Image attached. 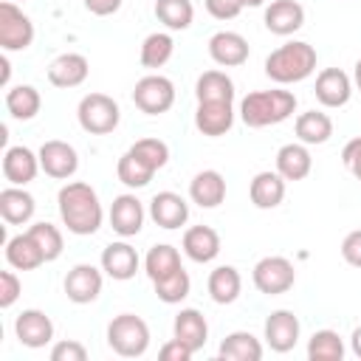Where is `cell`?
I'll return each mask as SVG.
<instances>
[{
	"mask_svg": "<svg viewBox=\"0 0 361 361\" xmlns=\"http://www.w3.org/2000/svg\"><path fill=\"white\" fill-rule=\"evenodd\" d=\"M56 206H59V217H62V223L71 234L90 237L102 228L104 209H102L99 195L90 183H85V180L65 183L56 195Z\"/></svg>",
	"mask_w": 361,
	"mask_h": 361,
	"instance_id": "cell-1",
	"label": "cell"
},
{
	"mask_svg": "<svg viewBox=\"0 0 361 361\" xmlns=\"http://www.w3.org/2000/svg\"><path fill=\"white\" fill-rule=\"evenodd\" d=\"M316 71V48L305 39H290L265 56V76L276 85L305 82Z\"/></svg>",
	"mask_w": 361,
	"mask_h": 361,
	"instance_id": "cell-2",
	"label": "cell"
},
{
	"mask_svg": "<svg viewBox=\"0 0 361 361\" xmlns=\"http://www.w3.org/2000/svg\"><path fill=\"white\" fill-rule=\"evenodd\" d=\"M293 110H296V96L282 87L254 90L240 102V118L245 127H254V130L282 124L293 116Z\"/></svg>",
	"mask_w": 361,
	"mask_h": 361,
	"instance_id": "cell-3",
	"label": "cell"
},
{
	"mask_svg": "<svg viewBox=\"0 0 361 361\" xmlns=\"http://www.w3.org/2000/svg\"><path fill=\"white\" fill-rule=\"evenodd\" d=\"M107 347L121 358H141L149 350V327L135 313H118L107 324Z\"/></svg>",
	"mask_w": 361,
	"mask_h": 361,
	"instance_id": "cell-4",
	"label": "cell"
},
{
	"mask_svg": "<svg viewBox=\"0 0 361 361\" xmlns=\"http://www.w3.org/2000/svg\"><path fill=\"white\" fill-rule=\"evenodd\" d=\"M76 118H79V127L90 135H107L118 127L121 121V110H118V102L107 93H87L82 96L79 107H76Z\"/></svg>",
	"mask_w": 361,
	"mask_h": 361,
	"instance_id": "cell-5",
	"label": "cell"
},
{
	"mask_svg": "<svg viewBox=\"0 0 361 361\" xmlns=\"http://www.w3.org/2000/svg\"><path fill=\"white\" fill-rule=\"evenodd\" d=\"M251 282L259 293L265 296H279V293H288L296 282V268L288 257H262L254 271H251Z\"/></svg>",
	"mask_w": 361,
	"mask_h": 361,
	"instance_id": "cell-6",
	"label": "cell"
},
{
	"mask_svg": "<svg viewBox=\"0 0 361 361\" xmlns=\"http://www.w3.org/2000/svg\"><path fill=\"white\" fill-rule=\"evenodd\" d=\"M133 104L147 116H161L175 104V85L161 73H147L133 87Z\"/></svg>",
	"mask_w": 361,
	"mask_h": 361,
	"instance_id": "cell-7",
	"label": "cell"
},
{
	"mask_svg": "<svg viewBox=\"0 0 361 361\" xmlns=\"http://www.w3.org/2000/svg\"><path fill=\"white\" fill-rule=\"evenodd\" d=\"M34 42V23L23 8H17L11 0L0 3V48L8 51H25Z\"/></svg>",
	"mask_w": 361,
	"mask_h": 361,
	"instance_id": "cell-8",
	"label": "cell"
},
{
	"mask_svg": "<svg viewBox=\"0 0 361 361\" xmlns=\"http://www.w3.org/2000/svg\"><path fill=\"white\" fill-rule=\"evenodd\" d=\"M102 285H104L102 271H99L96 265H90V262L73 265V268L65 274V282H62L65 296H68L73 305H90V302H96L99 293H102Z\"/></svg>",
	"mask_w": 361,
	"mask_h": 361,
	"instance_id": "cell-9",
	"label": "cell"
},
{
	"mask_svg": "<svg viewBox=\"0 0 361 361\" xmlns=\"http://www.w3.org/2000/svg\"><path fill=\"white\" fill-rule=\"evenodd\" d=\"M37 155H39L42 172H45L48 178H54V180H68V178H73L76 169H79V155H76V149H73L68 141L51 138V141H45V144L39 147Z\"/></svg>",
	"mask_w": 361,
	"mask_h": 361,
	"instance_id": "cell-10",
	"label": "cell"
},
{
	"mask_svg": "<svg viewBox=\"0 0 361 361\" xmlns=\"http://www.w3.org/2000/svg\"><path fill=\"white\" fill-rule=\"evenodd\" d=\"M14 336H17V341L23 347L39 350V347L54 341V322H51V316L45 310L28 307L14 319Z\"/></svg>",
	"mask_w": 361,
	"mask_h": 361,
	"instance_id": "cell-11",
	"label": "cell"
},
{
	"mask_svg": "<svg viewBox=\"0 0 361 361\" xmlns=\"http://www.w3.org/2000/svg\"><path fill=\"white\" fill-rule=\"evenodd\" d=\"M107 217H110L113 231H116L118 237L127 240V237H135V234L144 228V217H147V212H144V203H141L135 195L124 192V195L113 197Z\"/></svg>",
	"mask_w": 361,
	"mask_h": 361,
	"instance_id": "cell-12",
	"label": "cell"
},
{
	"mask_svg": "<svg viewBox=\"0 0 361 361\" xmlns=\"http://www.w3.org/2000/svg\"><path fill=\"white\" fill-rule=\"evenodd\" d=\"M262 330H265V344L274 353H290L299 341L302 324L293 310H274V313H268Z\"/></svg>",
	"mask_w": 361,
	"mask_h": 361,
	"instance_id": "cell-13",
	"label": "cell"
},
{
	"mask_svg": "<svg viewBox=\"0 0 361 361\" xmlns=\"http://www.w3.org/2000/svg\"><path fill=\"white\" fill-rule=\"evenodd\" d=\"M313 93L322 107H344L353 96V79L341 68H324L316 76Z\"/></svg>",
	"mask_w": 361,
	"mask_h": 361,
	"instance_id": "cell-14",
	"label": "cell"
},
{
	"mask_svg": "<svg viewBox=\"0 0 361 361\" xmlns=\"http://www.w3.org/2000/svg\"><path fill=\"white\" fill-rule=\"evenodd\" d=\"M248 39L237 31H217L209 37V56L220 68H240L248 62Z\"/></svg>",
	"mask_w": 361,
	"mask_h": 361,
	"instance_id": "cell-15",
	"label": "cell"
},
{
	"mask_svg": "<svg viewBox=\"0 0 361 361\" xmlns=\"http://www.w3.org/2000/svg\"><path fill=\"white\" fill-rule=\"evenodd\" d=\"M39 155L31 152L28 147L17 144V147H6L3 152V178L11 183V186H25L37 178L39 172Z\"/></svg>",
	"mask_w": 361,
	"mask_h": 361,
	"instance_id": "cell-16",
	"label": "cell"
},
{
	"mask_svg": "<svg viewBox=\"0 0 361 361\" xmlns=\"http://www.w3.org/2000/svg\"><path fill=\"white\" fill-rule=\"evenodd\" d=\"M149 217H152L155 226H161L166 231H175L189 220V203L178 192H169V189L158 192L149 200Z\"/></svg>",
	"mask_w": 361,
	"mask_h": 361,
	"instance_id": "cell-17",
	"label": "cell"
},
{
	"mask_svg": "<svg viewBox=\"0 0 361 361\" xmlns=\"http://www.w3.org/2000/svg\"><path fill=\"white\" fill-rule=\"evenodd\" d=\"M138 265H141V259H138L135 248L130 243H124V240L110 243V245L102 248V271L116 282L133 279L138 274Z\"/></svg>",
	"mask_w": 361,
	"mask_h": 361,
	"instance_id": "cell-18",
	"label": "cell"
},
{
	"mask_svg": "<svg viewBox=\"0 0 361 361\" xmlns=\"http://www.w3.org/2000/svg\"><path fill=\"white\" fill-rule=\"evenodd\" d=\"M90 73V62L87 56L82 54H59L51 65H48V82L54 87H62V90H71V87H79Z\"/></svg>",
	"mask_w": 361,
	"mask_h": 361,
	"instance_id": "cell-19",
	"label": "cell"
},
{
	"mask_svg": "<svg viewBox=\"0 0 361 361\" xmlns=\"http://www.w3.org/2000/svg\"><path fill=\"white\" fill-rule=\"evenodd\" d=\"M265 28L276 37H290L305 25V8L296 0H271L262 17Z\"/></svg>",
	"mask_w": 361,
	"mask_h": 361,
	"instance_id": "cell-20",
	"label": "cell"
},
{
	"mask_svg": "<svg viewBox=\"0 0 361 361\" xmlns=\"http://www.w3.org/2000/svg\"><path fill=\"white\" fill-rule=\"evenodd\" d=\"M231 124H234L231 102H200L195 110V127L209 138L226 135L231 130Z\"/></svg>",
	"mask_w": 361,
	"mask_h": 361,
	"instance_id": "cell-21",
	"label": "cell"
},
{
	"mask_svg": "<svg viewBox=\"0 0 361 361\" xmlns=\"http://www.w3.org/2000/svg\"><path fill=\"white\" fill-rule=\"evenodd\" d=\"M172 338L183 341L192 353L203 350L206 338H209V324H206V316L195 307H180V313L175 316L172 322Z\"/></svg>",
	"mask_w": 361,
	"mask_h": 361,
	"instance_id": "cell-22",
	"label": "cell"
},
{
	"mask_svg": "<svg viewBox=\"0 0 361 361\" xmlns=\"http://www.w3.org/2000/svg\"><path fill=\"white\" fill-rule=\"evenodd\" d=\"M189 197L200 209H217L226 200V178L217 169H203L189 180Z\"/></svg>",
	"mask_w": 361,
	"mask_h": 361,
	"instance_id": "cell-23",
	"label": "cell"
},
{
	"mask_svg": "<svg viewBox=\"0 0 361 361\" xmlns=\"http://www.w3.org/2000/svg\"><path fill=\"white\" fill-rule=\"evenodd\" d=\"M310 169H313V158H310L307 144L293 141V144H282L276 149V172L285 180H305L310 175Z\"/></svg>",
	"mask_w": 361,
	"mask_h": 361,
	"instance_id": "cell-24",
	"label": "cell"
},
{
	"mask_svg": "<svg viewBox=\"0 0 361 361\" xmlns=\"http://www.w3.org/2000/svg\"><path fill=\"white\" fill-rule=\"evenodd\" d=\"M285 178L274 169H262L251 178V186H248V195H251V203L257 209H276L282 200H285Z\"/></svg>",
	"mask_w": 361,
	"mask_h": 361,
	"instance_id": "cell-25",
	"label": "cell"
},
{
	"mask_svg": "<svg viewBox=\"0 0 361 361\" xmlns=\"http://www.w3.org/2000/svg\"><path fill=\"white\" fill-rule=\"evenodd\" d=\"M37 212V200L23 186H6L0 192V217L8 226H25Z\"/></svg>",
	"mask_w": 361,
	"mask_h": 361,
	"instance_id": "cell-26",
	"label": "cell"
},
{
	"mask_svg": "<svg viewBox=\"0 0 361 361\" xmlns=\"http://www.w3.org/2000/svg\"><path fill=\"white\" fill-rule=\"evenodd\" d=\"M183 254L192 262H212L220 254V234L212 226H192L183 231Z\"/></svg>",
	"mask_w": 361,
	"mask_h": 361,
	"instance_id": "cell-27",
	"label": "cell"
},
{
	"mask_svg": "<svg viewBox=\"0 0 361 361\" xmlns=\"http://www.w3.org/2000/svg\"><path fill=\"white\" fill-rule=\"evenodd\" d=\"M6 262L17 271H34L45 262V254L34 243V237L25 231V234H14L6 240Z\"/></svg>",
	"mask_w": 361,
	"mask_h": 361,
	"instance_id": "cell-28",
	"label": "cell"
},
{
	"mask_svg": "<svg viewBox=\"0 0 361 361\" xmlns=\"http://www.w3.org/2000/svg\"><path fill=\"white\" fill-rule=\"evenodd\" d=\"M206 288H209V296H212L214 305H231L243 293V276L234 265H217L209 274Z\"/></svg>",
	"mask_w": 361,
	"mask_h": 361,
	"instance_id": "cell-29",
	"label": "cell"
},
{
	"mask_svg": "<svg viewBox=\"0 0 361 361\" xmlns=\"http://www.w3.org/2000/svg\"><path fill=\"white\" fill-rule=\"evenodd\" d=\"M262 341L254 336V333H248V330H234V333H228L223 341H220V347H217V355L223 358V361H259L262 358Z\"/></svg>",
	"mask_w": 361,
	"mask_h": 361,
	"instance_id": "cell-30",
	"label": "cell"
},
{
	"mask_svg": "<svg viewBox=\"0 0 361 361\" xmlns=\"http://www.w3.org/2000/svg\"><path fill=\"white\" fill-rule=\"evenodd\" d=\"M293 133L302 144L307 147H316V144H327L330 135H333V118L322 110H307V113H299L296 121H293Z\"/></svg>",
	"mask_w": 361,
	"mask_h": 361,
	"instance_id": "cell-31",
	"label": "cell"
},
{
	"mask_svg": "<svg viewBox=\"0 0 361 361\" xmlns=\"http://www.w3.org/2000/svg\"><path fill=\"white\" fill-rule=\"evenodd\" d=\"M155 172H158V169H155L147 158H141L133 147H130V149L118 158V164H116V175H118V180H121L127 189H141V186H147Z\"/></svg>",
	"mask_w": 361,
	"mask_h": 361,
	"instance_id": "cell-32",
	"label": "cell"
},
{
	"mask_svg": "<svg viewBox=\"0 0 361 361\" xmlns=\"http://www.w3.org/2000/svg\"><path fill=\"white\" fill-rule=\"evenodd\" d=\"M195 99L200 102H234V82L223 71H206L195 82Z\"/></svg>",
	"mask_w": 361,
	"mask_h": 361,
	"instance_id": "cell-33",
	"label": "cell"
},
{
	"mask_svg": "<svg viewBox=\"0 0 361 361\" xmlns=\"http://www.w3.org/2000/svg\"><path fill=\"white\" fill-rule=\"evenodd\" d=\"M42 107V96L34 85H14L6 90V110L17 121H31Z\"/></svg>",
	"mask_w": 361,
	"mask_h": 361,
	"instance_id": "cell-34",
	"label": "cell"
},
{
	"mask_svg": "<svg viewBox=\"0 0 361 361\" xmlns=\"http://www.w3.org/2000/svg\"><path fill=\"white\" fill-rule=\"evenodd\" d=\"M178 268H183V265H180V254H178V248L169 245V243L152 245V248L147 251V257H144V274L149 276V282H158V279L175 274Z\"/></svg>",
	"mask_w": 361,
	"mask_h": 361,
	"instance_id": "cell-35",
	"label": "cell"
},
{
	"mask_svg": "<svg viewBox=\"0 0 361 361\" xmlns=\"http://www.w3.org/2000/svg\"><path fill=\"white\" fill-rule=\"evenodd\" d=\"M172 54H175V39L166 31H152V34L144 37L138 59H141L144 68L155 71V68H164L172 59Z\"/></svg>",
	"mask_w": 361,
	"mask_h": 361,
	"instance_id": "cell-36",
	"label": "cell"
},
{
	"mask_svg": "<svg viewBox=\"0 0 361 361\" xmlns=\"http://www.w3.org/2000/svg\"><path fill=\"white\" fill-rule=\"evenodd\" d=\"M155 17L169 31H186L195 20L192 0H155Z\"/></svg>",
	"mask_w": 361,
	"mask_h": 361,
	"instance_id": "cell-37",
	"label": "cell"
},
{
	"mask_svg": "<svg viewBox=\"0 0 361 361\" xmlns=\"http://www.w3.org/2000/svg\"><path fill=\"white\" fill-rule=\"evenodd\" d=\"M307 358L310 361H341L344 358V341L336 330H316L307 341Z\"/></svg>",
	"mask_w": 361,
	"mask_h": 361,
	"instance_id": "cell-38",
	"label": "cell"
},
{
	"mask_svg": "<svg viewBox=\"0 0 361 361\" xmlns=\"http://www.w3.org/2000/svg\"><path fill=\"white\" fill-rule=\"evenodd\" d=\"M152 288H155V296H158L164 305H180V302L189 296V290H192V279H189L186 268H178L175 274H169V276L152 282Z\"/></svg>",
	"mask_w": 361,
	"mask_h": 361,
	"instance_id": "cell-39",
	"label": "cell"
},
{
	"mask_svg": "<svg viewBox=\"0 0 361 361\" xmlns=\"http://www.w3.org/2000/svg\"><path fill=\"white\" fill-rule=\"evenodd\" d=\"M28 234L34 237V243L42 248V254H45V262H54V259H59L62 257V248H65V240H62V231L54 226V223H34L31 228H28Z\"/></svg>",
	"mask_w": 361,
	"mask_h": 361,
	"instance_id": "cell-40",
	"label": "cell"
},
{
	"mask_svg": "<svg viewBox=\"0 0 361 361\" xmlns=\"http://www.w3.org/2000/svg\"><path fill=\"white\" fill-rule=\"evenodd\" d=\"M133 149H135L141 158H147L155 169H164L166 161H169V147H166V141H161V138H138V141L133 144Z\"/></svg>",
	"mask_w": 361,
	"mask_h": 361,
	"instance_id": "cell-41",
	"label": "cell"
},
{
	"mask_svg": "<svg viewBox=\"0 0 361 361\" xmlns=\"http://www.w3.org/2000/svg\"><path fill=\"white\" fill-rule=\"evenodd\" d=\"M51 361H85L87 358V347L76 338H62L51 347Z\"/></svg>",
	"mask_w": 361,
	"mask_h": 361,
	"instance_id": "cell-42",
	"label": "cell"
},
{
	"mask_svg": "<svg viewBox=\"0 0 361 361\" xmlns=\"http://www.w3.org/2000/svg\"><path fill=\"white\" fill-rule=\"evenodd\" d=\"M23 293V282L17 279L14 271H0V307L8 310Z\"/></svg>",
	"mask_w": 361,
	"mask_h": 361,
	"instance_id": "cell-43",
	"label": "cell"
},
{
	"mask_svg": "<svg viewBox=\"0 0 361 361\" xmlns=\"http://www.w3.org/2000/svg\"><path fill=\"white\" fill-rule=\"evenodd\" d=\"M341 161H344V166L350 169V175H353L355 180H361V135H355V138H350V141L344 144Z\"/></svg>",
	"mask_w": 361,
	"mask_h": 361,
	"instance_id": "cell-44",
	"label": "cell"
},
{
	"mask_svg": "<svg viewBox=\"0 0 361 361\" xmlns=\"http://www.w3.org/2000/svg\"><path fill=\"white\" fill-rule=\"evenodd\" d=\"M203 3H206V11L214 20H234L243 11V3L240 0H203Z\"/></svg>",
	"mask_w": 361,
	"mask_h": 361,
	"instance_id": "cell-45",
	"label": "cell"
},
{
	"mask_svg": "<svg viewBox=\"0 0 361 361\" xmlns=\"http://www.w3.org/2000/svg\"><path fill=\"white\" fill-rule=\"evenodd\" d=\"M341 257H344L347 265L361 268V228L350 231V234L341 240Z\"/></svg>",
	"mask_w": 361,
	"mask_h": 361,
	"instance_id": "cell-46",
	"label": "cell"
},
{
	"mask_svg": "<svg viewBox=\"0 0 361 361\" xmlns=\"http://www.w3.org/2000/svg\"><path fill=\"white\" fill-rule=\"evenodd\" d=\"M158 355L164 358V361H189L195 353L183 344V341H178V338H172V341H166L161 350H158Z\"/></svg>",
	"mask_w": 361,
	"mask_h": 361,
	"instance_id": "cell-47",
	"label": "cell"
},
{
	"mask_svg": "<svg viewBox=\"0 0 361 361\" xmlns=\"http://www.w3.org/2000/svg\"><path fill=\"white\" fill-rule=\"evenodd\" d=\"M85 8L96 17H107L121 8V0H85Z\"/></svg>",
	"mask_w": 361,
	"mask_h": 361,
	"instance_id": "cell-48",
	"label": "cell"
},
{
	"mask_svg": "<svg viewBox=\"0 0 361 361\" xmlns=\"http://www.w3.org/2000/svg\"><path fill=\"white\" fill-rule=\"evenodd\" d=\"M350 347H353V355L361 358V324L353 330V336H350Z\"/></svg>",
	"mask_w": 361,
	"mask_h": 361,
	"instance_id": "cell-49",
	"label": "cell"
},
{
	"mask_svg": "<svg viewBox=\"0 0 361 361\" xmlns=\"http://www.w3.org/2000/svg\"><path fill=\"white\" fill-rule=\"evenodd\" d=\"M0 68H3V73H0V85H8V76H11V65H8V56H0Z\"/></svg>",
	"mask_w": 361,
	"mask_h": 361,
	"instance_id": "cell-50",
	"label": "cell"
},
{
	"mask_svg": "<svg viewBox=\"0 0 361 361\" xmlns=\"http://www.w3.org/2000/svg\"><path fill=\"white\" fill-rule=\"evenodd\" d=\"M353 85L361 90V59L355 62V68H353Z\"/></svg>",
	"mask_w": 361,
	"mask_h": 361,
	"instance_id": "cell-51",
	"label": "cell"
},
{
	"mask_svg": "<svg viewBox=\"0 0 361 361\" xmlns=\"http://www.w3.org/2000/svg\"><path fill=\"white\" fill-rule=\"evenodd\" d=\"M240 3H243V8H245V6H248V8H257V6H262L265 0H240Z\"/></svg>",
	"mask_w": 361,
	"mask_h": 361,
	"instance_id": "cell-52",
	"label": "cell"
}]
</instances>
